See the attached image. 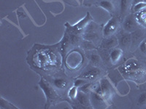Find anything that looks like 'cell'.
I'll use <instances>...</instances> for the list:
<instances>
[{
  "label": "cell",
  "instance_id": "4",
  "mask_svg": "<svg viewBox=\"0 0 146 109\" xmlns=\"http://www.w3.org/2000/svg\"><path fill=\"white\" fill-rule=\"evenodd\" d=\"M100 74V71L98 68H89L84 71L81 74L80 77L83 79H95L96 76H98Z\"/></svg>",
  "mask_w": 146,
  "mask_h": 109
},
{
  "label": "cell",
  "instance_id": "16",
  "mask_svg": "<svg viewBox=\"0 0 146 109\" xmlns=\"http://www.w3.org/2000/svg\"><path fill=\"white\" fill-rule=\"evenodd\" d=\"M83 46L85 49L86 50H91V49H93L94 48V45L92 44V42H91V41L89 40H86L85 41H83Z\"/></svg>",
  "mask_w": 146,
  "mask_h": 109
},
{
  "label": "cell",
  "instance_id": "13",
  "mask_svg": "<svg viewBox=\"0 0 146 109\" xmlns=\"http://www.w3.org/2000/svg\"><path fill=\"white\" fill-rule=\"evenodd\" d=\"M90 60L93 65H98L101 62V58L98 54H92L90 56Z\"/></svg>",
  "mask_w": 146,
  "mask_h": 109
},
{
  "label": "cell",
  "instance_id": "18",
  "mask_svg": "<svg viewBox=\"0 0 146 109\" xmlns=\"http://www.w3.org/2000/svg\"><path fill=\"white\" fill-rule=\"evenodd\" d=\"M84 84H86V81H83V80H82V79H78L75 81V86L78 87L82 86V85H83Z\"/></svg>",
  "mask_w": 146,
  "mask_h": 109
},
{
  "label": "cell",
  "instance_id": "20",
  "mask_svg": "<svg viewBox=\"0 0 146 109\" xmlns=\"http://www.w3.org/2000/svg\"><path fill=\"white\" fill-rule=\"evenodd\" d=\"M143 2H145V3H146V0H143Z\"/></svg>",
  "mask_w": 146,
  "mask_h": 109
},
{
  "label": "cell",
  "instance_id": "5",
  "mask_svg": "<svg viewBox=\"0 0 146 109\" xmlns=\"http://www.w3.org/2000/svg\"><path fill=\"white\" fill-rule=\"evenodd\" d=\"M100 87H101L102 92L103 93V95L104 97H108V96H110L112 94V87L111 84L109 81H108L105 79H103L101 80V82H100Z\"/></svg>",
  "mask_w": 146,
  "mask_h": 109
},
{
  "label": "cell",
  "instance_id": "10",
  "mask_svg": "<svg viewBox=\"0 0 146 109\" xmlns=\"http://www.w3.org/2000/svg\"><path fill=\"white\" fill-rule=\"evenodd\" d=\"M66 84H67L66 81L62 78H57L53 80V85L58 89H64L66 87Z\"/></svg>",
  "mask_w": 146,
  "mask_h": 109
},
{
  "label": "cell",
  "instance_id": "1",
  "mask_svg": "<svg viewBox=\"0 0 146 109\" xmlns=\"http://www.w3.org/2000/svg\"><path fill=\"white\" fill-rule=\"evenodd\" d=\"M118 26H119V22L118 19L115 18H112L104 27V29H103L104 36L109 37V36H113L117 32Z\"/></svg>",
  "mask_w": 146,
  "mask_h": 109
},
{
  "label": "cell",
  "instance_id": "14",
  "mask_svg": "<svg viewBox=\"0 0 146 109\" xmlns=\"http://www.w3.org/2000/svg\"><path fill=\"white\" fill-rule=\"evenodd\" d=\"M138 104L141 106H146V93H142V94L139 95V99H138Z\"/></svg>",
  "mask_w": 146,
  "mask_h": 109
},
{
  "label": "cell",
  "instance_id": "9",
  "mask_svg": "<svg viewBox=\"0 0 146 109\" xmlns=\"http://www.w3.org/2000/svg\"><path fill=\"white\" fill-rule=\"evenodd\" d=\"M100 7H101L102 8L105 9V10H107L108 12H111L114 10V5L110 1H107V0H102L100 2Z\"/></svg>",
  "mask_w": 146,
  "mask_h": 109
},
{
  "label": "cell",
  "instance_id": "7",
  "mask_svg": "<svg viewBox=\"0 0 146 109\" xmlns=\"http://www.w3.org/2000/svg\"><path fill=\"white\" fill-rule=\"evenodd\" d=\"M122 54H123V52L121 49H118V48L114 49L110 54V58L111 63L113 64H115L116 63H118L121 58Z\"/></svg>",
  "mask_w": 146,
  "mask_h": 109
},
{
  "label": "cell",
  "instance_id": "19",
  "mask_svg": "<svg viewBox=\"0 0 146 109\" xmlns=\"http://www.w3.org/2000/svg\"><path fill=\"white\" fill-rule=\"evenodd\" d=\"M143 0H132V5L133 6H135V5H137V4L138 3H140V2H143Z\"/></svg>",
  "mask_w": 146,
  "mask_h": 109
},
{
  "label": "cell",
  "instance_id": "6",
  "mask_svg": "<svg viewBox=\"0 0 146 109\" xmlns=\"http://www.w3.org/2000/svg\"><path fill=\"white\" fill-rule=\"evenodd\" d=\"M132 40H131V36L129 33H126L122 34L119 39V44L121 47L123 49H128L131 45Z\"/></svg>",
  "mask_w": 146,
  "mask_h": 109
},
{
  "label": "cell",
  "instance_id": "11",
  "mask_svg": "<svg viewBox=\"0 0 146 109\" xmlns=\"http://www.w3.org/2000/svg\"><path fill=\"white\" fill-rule=\"evenodd\" d=\"M132 0H121V12L123 15L129 8Z\"/></svg>",
  "mask_w": 146,
  "mask_h": 109
},
{
  "label": "cell",
  "instance_id": "17",
  "mask_svg": "<svg viewBox=\"0 0 146 109\" xmlns=\"http://www.w3.org/2000/svg\"><path fill=\"white\" fill-rule=\"evenodd\" d=\"M139 50H140L142 53L146 54V45L144 41H142L141 44L139 45Z\"/></svg>",
  "mask_w": 146,
  "mask_h": 109
},
{
  "label": "cell",
  "instance_id": "2",
  "mask_svg": "<svg viewBox=\"0 0 146 109\" xmlns=\"http://www.w3.org/2000/svg\"><path fill=\"white\" fill-rule=\"evenodd\" d=\"M123 27L125 32L128 33H131L136 31L137 24L133 15H129L125 18L123 23Z\"/></svg>",
  "mask_w": 146,
  "mask_h": 109
},
{
  "label": "cell",
  "instance_id": "8",
  "mask_svg": "<svg viewBox=\"0 0 146 109\" xmlns=\"http://www.w3.org/2000/svg\"><path fill=\"white\" fill-rule=\"evenodd\" d=\"M77 99L80 102L81 105L84 106H90V100L88 96L86 95L85 93H78V96H77Z\"/></svg>",
  "mask_w": 146,
  "mask_h": 109
},
{
  "label": "cell",
  "instance_id": "15",
  "mask_svg": "<svg viewBox=\"0 0 146 109\" xmlns=\"http://www.w3.org/2000/svg\"><path fill=\"white\" fill-rule=\"evenodd\" d=\"M69 96L72 99H75L78 96V91H77V87H73L69 92Z\"/></svg>",
  "mask_w": 146,
  "mask_h": 109
},
{
  "label": "cell",
  "instance_id": "12",
  "mask_svg": "<svg viewBox=\"0 0 146 109\" xmlns=\"http://www.w3.org/2000/svg\"><path fill=\"white\" fill-rule=\"evenodd\" d=\"M146 8V3L145 2H140V3H138L137 5H135V6H133V10L135 12H137L142 11L144 9Z\"/></svg>",
  "mask_w": 146,
  "mask_h": 109
},
{
  "label": "cell",
  "instance_id": "3",
  "mask_svg": "<svg viewBox=\"0 0 146 109\" xmlns=\"http://www.w3.org/2000/svg\"><path fill=\"white\" fill-rule=\"evenodd\" d=\"M118 39H117V37L114 36H109V37H106L105 39H104L102 41L101 44V47L103 49H105V50H108V49H112V48H114L118 45Z\"/></svg>",
  "mask_w": 146,
  "mask_h": 109
}]
</instances>
